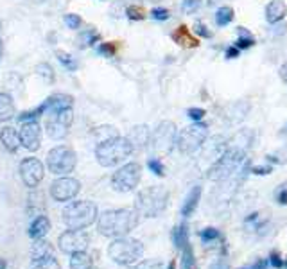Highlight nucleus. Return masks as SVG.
<instances>
[{
  "instance_id": "f257e3e1",
  "label": "nucleus",
  "mask_w": 287,
  "mask_h": 269,
  "mask_svg": "<svg viewBox=\"0 0 287 269\" xmlns=\"http://www.w3.org/2000/svg\"><path fill=\"white\" fill-rule=\"evenodd\" d=\"M138 224V212L129 208L106 210L97 217V230L104 237L119 239L133 231Z\"/></svg>"
},
{
  "instance_id": "f03ea898",
  "label": "nucleus",
  "mask_w": 287,
  "mask_h": 269,
  "mask_svg": "<svg viewBox=\"0 0 287 269\" xmlns=\"http://www.w3.org/2000/svg\"><path fill=\"white\" fill-rule=\"evenodd\" d=\"M131 153H133V145L124 137L110 138V140L97 144V147H95V158H97L99 165L103 167L119 165L126 158H129Z\"/></svg>"
},
{
  "instance_id": "7ed1b4c3",
  "label": "nucleus",
  "mask_w": 287,
  "mask_h": 269,
  "mask_svg": "<svg viewBox=\"0 0 287 269\" xmlns=\"http://www.w3.org/2000/svg\"><path fill=\"white\" fill-rule=\"evenodd\" d=\"M99 217L97 205L88 199L74 201L63 210V222L69 230H85L92 226Z\"/></svg>"
},
{
  "instance_id": "20e7f679",
  "label": "nucleus",
  "mask_w": 287,
  "mask_h": 269,
  "mask_svg": "<svg viewBox=\"0 0 287 269\" xmlns=\"http://www.w3.org/2000/svg\"><path fill=\"white\" fill-rule=\"evenodd\" d=\"M169 192L163 187H147L140 190L135 203V210L144 217H158L167 208Z\"/></svg>"
},
{
  "instance_id": "39448f33",
  "label": "nucleus",
  "mask_w": 287,
  "mask_h": 269,
  "mask_svg": "<svg viewBox=\"0 0 287 269\" xmlns=\"http://www.w3.org/2000/svg\"><path fill=\"white\" fill-rule=\"evenodd\" d=\"M108 255L119 265H133L140 262L144 255V244L137 239L129 237H119L108 246Z\"/></svg>"
},
{
  "instance_id": "423d86ee",
  "label": "nucleus",
  "mask_w": 287,
  "mask_h": 269,
  "mask_svg": "<svg viewBox=\"0 0 287 269\" xmlns=\"http://www.w3.org/2000/svg\"><path fill=\"white\" fill-rule=\"evenodd\" d=\"M246 158V153L242 147H230V149L224 151L219 160L214 163V165L208 169V174L206 178L212 179V181H219V179H224L231 174V172H235V169L240 165V163L244 162Z\"/></svg>"
},
{
  "instance_id": "0eeeda50",
  "label": "nucleus",
  "mask_w": 287,
  "mask_h": 269,
  "mask_svg": "<svg viewBox=\"0 0 287 269\" xmlns=\"http://www.w3.org/2000/svg\"><path fill=\"white\" fill-rule=\"evenodd\" d=\"M77 154L69 145H56L47 154V167L52 174L67 176L76 169Z\"/></svg>"
},
{
  "instance_id": "6e6552de",
  "label": "nucleus",
  "mask_w": 287,
  "mask_h": 269,
  "mask_svg": "<svg viewBox=\"0 0 287 269\" xmlns=\"http://www.w3.org/2000/svg\"><path fill=\"white\" fill-rule=\"evenodd\" d=\"M208 137V128L206 124H192L189 128L181 129V133H178L176 138V145L183 154H194L199 147L203 145V142Z\"/></svg>"
},
{
  "instance_id": "1a4fd4ad",
  "label": "nucleus",
  "mask_w": 287,
  "mask_h": 269,
  "mask_svg": "<svg viewBox=\"0 0 287 269\" xmlns=\"http://www.w3.org/2000/svg\"><path fill=\"white\" fill-rule=\"evenodd\" d=\"M142 178V167L137 162L126 163L112 176V187L117 192H131L137 188Z\"/></svg>"
},
{
  "instance_id": "9d476101",
  "label": "nucleus",
  "mask_w": 287,
  "mask_h": 269,
  "mask_svg": "<svg viewBox=\"0 0 287 269\" xmlns=\"http://www.w3.org/2000/svg\"><path fill=\"white\" fill-rule=\"evenodd\" d=\"M176 138H178L176 126L172 122H169V120H165V122L158 124V128L151 133L149 144L156 153H171L176 144Z\"/></svg>"
},
{
  "instance_id": "9b49d317",
  "label": "nucleus",
  "mask_w": 287,
  "mask_h": 269,
  "mask_svg": "<svg viewBox=\"0 0 287 269\" xmlns=\"http://www.w3.org/2000/svg\"><path fill=\"white\" fill-rule=\"evenodd\" d=\"M74 122V110L67 108V110H60L51 113L47 119V133L49 137L54 140H61L69 135V129Z\"/></svg>"
},
{
  "instance_id": "f8f14e48",
  "label": "nucleus",
  "mask_w": 287,
  "mask_h": 269,
  "mask_svg": "<svg viewBox=\"0 0 287 269\" xmlns=\"http://www.w3.org/2000/svg\"><path fill=\"white\" fill-rule=\"evenodd\" d=\"M60 249L67 255H74L77 251H86L88 244H90V237L85 230H67L60 235Z\"/></svg>"
},
{
  "instance_id": "ddd939ff",
  "label": "nucleus",
  "mask_w": 287,
  "mask_h": 269,
  "mask_svg": "<svg viewBox=\"0 0 287 269\" xmlns=\"http://www.w3.org/2000/svg\"><path fill=\"white\" fill-rule=\"evenodd\" d=\"M79 190H81V183L77 179L70 178V176H60L51 185V196L60 203L74 199L79 194Z\"/></svg>"
},
{
  "instance_id": "4468645a",
  "label": "nucleus",
  "mask_w": 287,
  "mask_h": 269,
  "mask_svg": "<svg viewBox=\"0 0 287 269\" xmlns=\"http://www.w3.org/2000/svg\"><path fill=\"white\" fill-rule=\"evenodd\" d=\"M43 176H45V167L38 158H24L20 162V178L26 187H38Z\"/></svg>"
},
{
  "instance_id": "2eb2a0df",
  "label": "nucleus",
  "mask_w": 287,
  "mask_h": 269,
  "mask_svg": "<svg viewBox=\"0 0 287 269\" xmlns=\"http://www.w3.org/2000/svg\"><path fill=\"white\" fill-rule=\"evenodd\" d=\"M20 142L27 151H38L42 147V128L36 120L33 122H24L20 128Z\"/></svg>"
},
{
  "instance_id": "dca6fc26",
  "label": "nucleus",
  "mask_w": 287,
  "mask_h": 269,
  "mask_svg": "<svg viewBox=\"0 0 287 269\" xmlns=\"http://www.w3.org/2000/svg\"><path fill=\"white\" fill-rule=\"evenodd\" d=\"M0 142H2V145H4L9 153H17L18 147L22 145L20 135H18L17 129L11 128V126H6V128L0 129Z\"/></svg>"
},
{
  "instance_id": "f3484780",
  "label": "nucleus",
  "mask_w": 287,
  "mask_h": 269,
  "mask_svg": "<svg viewBox=\"0 0 287 269\" xmlns=\"http://www.w3.org/2000/svg\"><path fill=\"white\" fill-rule=\"evenodd\" d=\"M172 40H174V43H178V45H181V47H187V49H194L199 45V42H197L196 36L190 35V31L187 26H180L178 29L172 33Z\"/></svg>"
},
{
  "instance_id": "a211bd4d",
  "label": "nucleus",
  "mask_w": 287,
  "mask_h": 269,
  "mask_svg": "<svg viewBox=\"0 0 287 269\" xmlns=\"http://www.w3.org/2000/svg\"><path fill=\"white\" fill-rule=\"evenodd\" d=\"M149 138H151L149 129H147L146 126H137V128L131 129L128 140L131 142V145H133V151H135V149H142V147H146V145L149 144Z\"/></svg>"
},
{
  "instance_id": "6ab92c4d",
  "label": "nucleus",
  "mask_w": 287,
  "mask_h": 269,
  "mask_svg": "<svg viewBox=\"0 0 287 269\" xmlns=\"http://www.w3.org/2000/svg\"><path fill=\"white\" fill-rule=\"evenodd\" d=\"M199 197H201V187L196 185V187H192V190L189 192V196L185 197L183 205H181V215H183V217H190V215L196 212Z\"/></svg>"
},
{
  "instance_id": "aec40b11",
  "label": "nucleus",
  "mask_w": 287,
  "mask_h": 269,
  "mask_svg": "<svg viewBox=\"0 0 287 269\" xmlns=\"http://www.w3.org/2000/svg\"><path fill=\"white\" fill-rule=\"evenodd\" d=\"M51 231V221L47 215H38L29 226V237L33 239H43Z\"/></svg>"
},
{
  "instance_id": "412c9836",
  "label": "nucleus",
  "mask_w": 287,
  "mask_h": 269,
  "mask_svg": "<svg viewBox=\"0 0 287 269\" xmlns=\"http://www.w3.org/2000/svg\"><path fill=\"white\" fill-rule=\"evenodd\" d=\"M31 256H33V262L43 260V258L54 256V248H52V244L49 240L36 239V242L33 244V249H31Z\"/></svg>"
},
{
  "instance_id": "4be33fe9",
  "label": "nucleus",
  "mask_w": 287,
  "mask_h": 269,
  "mask_svg": "<svg viewBox=\"0 0 287 269\" xmlns=\"http://www.w3.org/2000/svg\"><path fill=\"white\" fill-rule=\"evenodd\" d=\"M49 103V111L54 113V111H60V110H67V108H72L74 104V97L69 94H54L47 99Z\"/></svg>"
},
{
  "instance_id": "5701e85b",
  "label": "nucleus",
  "mask_w": 287,
  "mask_h": 269,
  "mask_svg": "<svg viewBox=\"0 0 287 269\" xmlns=\"http://www.w3.org/2000/svg\"><path fill=\"white\" fill-rule=\"evenodd\" d=\"M285 13H287V8L282 0H273L266 8V20L269 22V24H276V22H280L285 17Z\"/></svg>"
},
{
  "instance_id": "b1692460",
  "label": "nucleus",
  "mask_w": 287,
  "mask_h": 269,
  "mask_svg": "<svg viewBox=\"0 0 287 269\" xmlns=\"http://www.w3.org/2000/svg\"><path fill=\"white\" fill-rule=\"evenodd\" d=\"M15 117V104L11 95L0 92V122H8Z\"/></svg>"
},
{
  "instance_id": "393cba45",
  "label": "nucleus",
  "mask_w": 287,
  "mask_h": 269,
  "mask_svg": "<svg viewBox=\"0 0 287 269\" xmlns=\"http://www.w3.org/2000/svg\"><path fill=\"white\" fill-rule=\"evenodd\" d=\"M94 258L86 251H77L70 255V269H92Z\"/></svg>"
},
{
  "instance_id": "a878e982",
  "label": "nucleus",
  "mask_w": 287,
  "mask_h": 269,
  "mask_svg": "<svg viewBox=\"0 0 287 269\" xmlns=\"http://www.w3.org/2000/svg\"><path fill=\"white\" fill-rule=\"evenodd\" d=\"M45 111H49V103H47V99L43 101L40 106H36L35 110H29V111H24L22 115H18V122H33V120H38V117H42Z\"/></svg>"
},
{
  "instance_id": "bb28decb",
  "label": "nucleus",
  "mask_w": 287,
  "mask_h": 269,
  "mask_svg": "<svg viewBox=\"0 0 287 269\" xmlns=\"http://www.w3.org/2000/svg\"><path fill=\"white\" fill-rule=\"evenodd\" d=\"M172 240H174V246L178 249L185 248L189 244V230H187V224H180L178 228H174V233H172Z\"/></svg>"
},
{
  "instance_id": "cd10ccee",
  "label": "nucleus",
  "mask_w": 287,
  "mask_h": 269,
  "mask_svg": "<svg viewBox=\"0 0 287 269\" xmlns=\"http://www.w3.org/2000/svg\"><path fill=\"white\" fill-rule=\"evenodd\" d=\"M231 20H233V9H231L230 6H223V8L217 9V13H215V24H217L219 27L228 26Z\"/></svg>"
},
{
  "instance_id": "c85d7f7f",
  "label": "nucleus",
  "mask_w": 287,
  "mask_h": 269,
  "mask_svg": "<svg viewBox=\"0 0 287 269\" xmlns=\"http://www.w3.org/2000/svg\"><path fill=\"white\" fill-rule=\"evenodd\" d=\"M35 72L38 74L40 77H42L43 81L49 83V85H52L54 83V79H56V74H54V69H52L49 63H38L36 65Z\"/></svg>"
},
{
  "instance_id": "c756f323",
  "label": "nucleus",
  "mask_w": 287,
  "mask_h": 269,
  "mask_svg": "<svg viewBox=\"0 0 287 269\" xmlns=\"http://www.w3.org/2000/svg\"><path fill=\"white\" fill-rule=\"evenodd\" d=\"M94 137L97 138V144H101V142H106L110 138L119 137V135H117L115 128H112V126H101V128L94 129Z\"/></svg>"
},
{
  "instance_id": "7c9ffc66",
  "label": "nucleus",
  "mask_w": 287,
  "mask_h": 269,
  "mask_svg": "<svg viewBox=\"0 0 287 269\" xmlns=\"http://www.w3.org/2000/svg\"><path fill=\"white\" fill-rule=\"evenodd\" d=\"M33 269H61V264L58 262L56 256H49V258H43V260L33 262Z\"/></svg>"
},
{
  "instance_id": "2f4dec72",
  "label": "nucleus",
  "mask_w": 287,
  "mask_h": 269,
  "mask_svg": "<svg viewBox=\"0 0 287 269\" xmlns=\"http://www.w3.org/2000/svg\"><path fill=\"white\" fill-rule=\"evenodd\" d=\"M101 40V35H99L97 31L90 29V31H85L81 35V47H90L94 43H97Z\"/></svg>"
},
{
  "instance_id": "473e14b6",
  "label": "nucleus",
  "mask_w": 287,
  "mask_h": 269,
  "mask_svg": "<svg viewBox=\"0 0 287 269\" xmlns=\"http://www.w3.org/2000/svg\"><path fill=\"white\" fill-rule=\"evenodd\" d=\"M117 49H119L117 42H108V43H101L97 47V52L101 56H104V58H113V56L117 54Z\"/></svg>"
},
{
  "instance_id": "72a5a7b5",
  "label": "nucleus",
  "mask_w": 287,
  "mask_h": 269,
  "mask_svg": "<svg viewBox=\"0 0 287 269\" xmlns=\"http://www.w3.org/2000/svg\"><path fill=\"white\" fill-rule=\"evenodd\" d=\"M181 265H183V269H190L194 265V253L190 244L181 248Z\"/></svg>"
},
{
  "instance_id": "f704fd0d",
  "label": "nucleus",
  "mask_w": 287,
  "mask_h": 269,
  "mask_svg": "<svg viewBox=\"0 0 287 269\" xmlns=\"http://www.w3.org/2000/svg\"><path fill=\"white\" fill-rule=\"evenodd\" d=\"M56 56H58V60H60V63L63 65L65 69H69V70H76V69H77L76 60H74V58L69 54V52L58 51V52H56Z\"/></svg>"
},
{
  "instance_id": "c9c22d12",
  "label": "nucleus",
  "mask_w": 287,
  "mask_h": 269,
  "mask_svg": "<svg viewBox=\"0 0 287 269\" xmlns=\"http://www.w3.org/2000/svg\"><path fill=\"white\" fill-rule=\"evenodd\" d=\"M126 15H128L129 20H135V22L146 18V11L142 8H138V6H129V8L126 9Z\"/></svg>"
},
{
  "instance_id": "e433bc0d",
  "label": "nucleus",
  "mask_w": 287,
  "mask_h": 269,
  "mask_svg": "<svg viewBox=\"0 0 287 269\" xmlns=\"http://www.w3.org/2000/svg\"><path fill=\"white\" fill-rule=\"evenodd\" d=\"M199 237H201L203 242L208 244V242H212V240H215V239H221V233H219V230H215V228H205Z\"/></svg>"
},
{
  "instance_id": "4c0bfd02",
  "label": "nucleus",
  "mask_w": 287,
  "mask_h": 269,
  "mask_svg": "<svg viewBox=\"0 0 287 269\" xmlns=\"http://www.w3.org/2000/svg\"><path fill=\"white\" fill-rule=\"evenodd\" d=\"M65 24L69 26V29H79L83 24V18L76 13H69V15H65Z\"/></svg>"
},
{
  "instance_id": "58836bf2",
  "label": "nucleus",
  "mask_w": 287,
  "mask_h": 269,
  "mask_svg": "<svg viewBox=\"0 0 287 269\" xmlns=\"http://www.w3.org/2000/svg\"><path fill=\"white\" fill-rule=\"evenodd\" d=\"M147 167H149V171L153 172V174H156V176L165 174V167H163V163L160 162L158 158H151L149 162H147Z\"/></svg>"
},
{
  "instance_id": "ea45409f",
  "label": "nucleus",
  "mask_w": 287,
  "mask_h": 269,
  "mask_svg": "<svg viewBox=\"0 0 287 269\" xmlns=\"http://www.w3.org/2000/svg\"><path fill=\"white\" fill-rule=\"evenodd\" d=\"M151 17H153V20L165 22V20H169L171 13H169V11H167L165 8H154L153 11H151Z\"/></svg>"
},
{
  "instance_id": "a19ab883",
  "label": "nucleus",
  "mask_w": 287,
  "mask_h": 269,
  "mask_svg": "<svg viewBox=\"0 0 287 269\" xmlns=\"http://www.w3.org/2000/svg\"><path fill=\"white\" fill-rule=\"evenodd\" d=\"M131 269H162V262L160 260H142Z\"/></svg>"
},
{
  "instance_id": "79ce46f5",
  "label": "nucleus",
  "mask_w": 287,
  "mask_h": 269,
  "mask_svg": "<svg viewBox=\"0 0 287 269\" xmlns=\"http://www.w3.org/2000/svg\"><path fill=\"white\" fill-rule=\"evenodd\" d=\"M199 6H201V0H183L181 2V9L185 13H194Z\"/></svg>"
},
{
  "instance_id": "37998d69",
  "label": "nucleus",
  "mask_w": 287,
  "mask_h": 269,
  "mask_svg": "<svg viewBox=\"0 0 287 269\" xmlns=\"http://www.w3.org/2000/svg\"><path fill=\"white\" fill-rule=\"evenodd\" d=\"M194 31H196V35L203 36V38H210L212 36V31H208L205 26H203L201 22H196V26H194Z\"/></svg>"
},
{
  "instance_id": "c03bdc74",
  "label": "nucleus",
  "mask_w": 287,
  "mask_h": 269,
  "mask_svg": "<svg viewBox=\"0 0 287 269\" xmlns=\"http://www.w3.org/2000/svg\"><path fill=\"white\" fill-rule=\"evenodd\" d=\"M187 115L197 122V120H201L203 117H205V110H201V108H190V110L187 111Z\"/></svg>"
},
{
  "instance_id": "a18cd8bd",
  "label": "nucleus",
  "mask_w": 287,
  "mask_h": 269,
  "mask_svg": "<svg viewBox=\"0 0 287 269\" xmlns=\"http://www.w3.org/2000/svg\"><path fill=\"white\" fill-rule=\"evenodd\" d=\"M271 171H273V167H271V165L251 167V172H253V174H258V176H266V174H271Z\"/></svg>"
},
{
  "instance_id": "49530a36",
  "label": "nucleus",
  "mask_w": 287,
  "mask_h": 269,
  "mask_svg": "<svg viewBox=\"0 0 287 269\" xmlns=\"http://www.w3.org/2000/svg\"><path fill=\"white\" fill-rule=\"evenodd\" d=\"M269 265H273V267H276V269H280L283 265L282 258H280V255L276 251H273L269 255Z\"/></svg>"
},
{
  "instance_id": "de8ad7c7",
  "label": "nucleus",
  "mask_w": 287,
  "mask_h": 269,
  "mask_svg": "<svg viewBox=\"0 0 287 269\" xmlns=\"http://www.w3.org/2000/svg\"><path fill=\"white\" fill-rule=\"evenodd\" d=\"M276 201H278L280 205H287V185H283L276 192Z\"/></svg>"
},
{
  "instance_id": "09e8293b",
  "label": "nucleus",
  "mask_w": 287,
  "mask_h": 269,
  "mask_svg": "<svg viewBox=\"0 0 287 269\" xmlns=\"http://www.w3.org/2000/svg\"><path fill=\"white\" fill-rule=\"evenodd\" d=\"M239 49L233 45V47H228V51H226V58L228 60H233V58H239Z\"/></svg>"
},
{
  "instance_id": "8fccbe9b",
  "label": "nucleus",
  "mask_w": 287,
  "mask_h": 269,
  "mask_svg": "<svg viewBox=\"0 0 287 269\" xmlns=\"http://www.w3.org/2000/svg\"><path fill=\"white\" fill-rule=\"evenodd\" d=\"M208 269H228V265H226V262L217 260V262H214V264H212Z\"/></svg>"
},
{
  "instance_id": "3c124183",
  "label": "nucleus",
  "mask_w": 287,
  "mask_h": 269,
  "mask_svg": "<svg viewBox=\"0 0 287 269\" xmlns=\"http://www.w3.org/2000/svg\"><path fill=\"white\" fill-rule=\"evenodd\" d=\"M280 77H282V81L287 85V63L280 67Z\"/></svg>"
},
{
  "instance_id": "603ef678",
  "label": "nucleus",
  "mask_w": 287,
  "mask_h": 269,
  "mask_svg": "<svg viewBox=\"0 0 287 269\" xmlns=\"http://www.w3.org/2000/svg\"><path fill=\"white\" fill-rule=\"evenodd\" d=\"M8 267V262L4 260V258H0V269H6Z\"/></svg>"
},
{
  "instance_id": "864d4df0",
  "label": "nucleus",
  "mask_w": 287,
  "mask_h": 269,
  "mask_svg": "<svg viewBox=\"0 0 287 269\" xmlns=\"http://www.w3.org/2000/svg\"><path fill=\"white\" fill-rule=\"evenodd\" d=\"M167 269H176V262H174V260H172V262H169Z\"/></svg>"
},
{
  "instance_id": "5fc2aeb1",
  "label": "nucleus",
  "mask_w": 287,
  "mask_h": 269,
  "mask_svg": "<svg viewBox=\"0 0 287 269\" xmlns=\"http://www.w3.org/2000/svg\"><path fill=\"white\" fill-rule=\"evenodd\" d=\"M2 52H4V43L0 42V58H2Z\"/></svg>"
},
{
  "instance_id": "6e6d98bb",
  "label": "nucleus",
  "mask_w": 287,
  "mask_h": 269,
  "mask_svg": "<svg viewBox=\"0 0 287 269\" xmlns=\"http://www.w3.org/2000/svg\"><path fill=\"white\" fill-rule=\"evenodd\" d=\"M282 133H283V135H287V124H285V126H283V129H282Z\"/></svg>"
},
{
  "instance_id": "4d7b16f0",
  "label": "nucleus",
  "mask_w": 287,
  "mask_h": 269,
  "mask_svg": "<svg viewBox=\"0 0 287 269\" xmlns=\"http://www.w3.org/2000/svg\"><path fill=\"white\" fill-rule=\"evenodd\" d=\"M0 29H2V22H0Z\"/></svg>"
},
{
  "instance_id": "13d9d810",
  "label": "nucleus",
  "mask_w": 287,
  "mask_h": 269,
  "mask_svg": "<svg viewBox=\"0 0 287 269\" xmlns=\"http://www.w3.org/2000/svg\"><path fill=\"white\" fill-rule=\"evenodd\" d=\"M285 267H287V262H285Z\"/></svg>"
}]
</instances>
